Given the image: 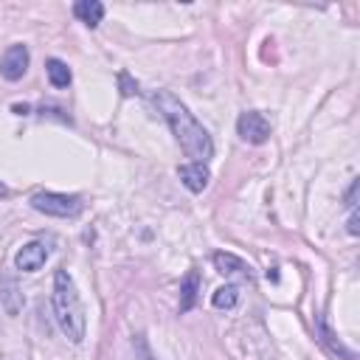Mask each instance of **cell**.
I'll return each instance as SVG.
<instances>
[{
  "label": "cell",
  "instance_id": "4fadbf2b",
  "mask_svg": "<svg viewBox=\"0 0 360 360\" xmlns=\"http://www.w3.org/2000/svg\"><path fill=\"white\" fill-rule=\"evenodd\" d=\"M0 292H3V298H6V312L14 315V312L20 309V301H14V295H17V284H14V278H3Z\"/></svg>",
  "mask_w": 360,
  "mask_h": 360
},
{
  "label": "cell",
  "instance_id": "7a4b0ae2",
  "mask_svg": "<svg viewBox=\"0 0 360 360\" xmlns=\"http://www.w3.org/2000/svg\"><path fill=\"white\" fill-rule=\"evenodd\" d=\"M51 307H53L56 323L65 332V338L73 340V343H79L84 338V309H82L79 290H76V284H73V278H70L68 270H56V276H53Z\"/></svg>",
  "mask_w": 360,
  "mask_h": 360
},
{
  "label": "cell",
  "instance_id": "5b68a950",
  "mask_svg": "<svg viewBox=\"0 0 360 360\" xmlns=\"http://www.w3.org/2000/svg\"><path fill=\"white\" fill-rule=\"evenodd\" d=\"M236 132H239V138L248 141V143H264V141L270 138V121H267L262 112L250 110V112H242V115H239Z\"/></svg>",
  "mask_w": 360,
  "mask_h": 360
},
{
  "label": "cell",
  "instance_id": "9a60e30c",
  "mask_svg": "<svg viewBox=\"0 0 360 360\" xmlns=\"http://www.w3.org/2000/svg\"><path fill=\"white\" fill-rule=\"evenodd\" d=\"M118 82H121V93L124 96H135L138 93V82H132L127 73H118Z\"/></svg>",
  "mask_w": 360,
  "mask_h": 360
},
{
  "label": "cell",
  "instance_id": "e0dca14e",
  "mask_svg": "<svg viewBox=\"0 0 360 360\" xmlns=\"http://www.w3.org/2000/svg\"><path fill=\"white\" fill-rule=\"evenodd\" d=\"M357 188H360V183H357V180H352V186H349V191H346V205H349V208H354V200H357Z\"/></svg>",
  "mask_w": 360,
  "mask_h": 360
},
{
  "label": "cell",
  "instance_id": "277c9868",
  "mask_svg": "<svg viewBox=\"0 0 360 360\" xmlns=\"http://www.w3.org/2000/svg\"><path fill=\"white\" fill-rule=\"evenodd\" d=\"M28 62H31V53H28L25 45H20V42H17V45H8L6 53L0 56V76H3L6 82H17V79L25 76Z\"/></svg>",
  "mask_w": 360,
  "mask_h": 360
},
{
  "label": "cell",
  "instance_id": "3957f363",
  "mask_svg": "<svg viewBox=\"0 0 360 360\" xmlns=\"http://www.w3.org/2000/svg\"><path fill=\"white\" fill-rule=\"evenodd\" d=\"M31 208L45 214V217H59V219H68V217H76L82 214V200L76 194H56V191H37L31 197Z\"/></svg>",
  "mask_w": 360,
  "mask_h": 360
},
{
  "label": "cell",
  "instance_id": "8992f818",
  "mask_svg": "<svg viewBox=\"0 0 360 360\" xmlns=\"http://www.w3.org/2000/svg\"><path fill=\"white\" fill-rule=\"evenodd\" d=\"M45 259H48V248H45L42 242H28V245H22V248L17 250L14 264H17V270H22V273H37V270L45 264Z\"/></svg>",
  "mask_w": 360,
  "mask_h": 360
},
{
  "label": "cell",
  "instance_id": "8fae6325",
  "mask_svg": "<svg viewBox=\"0 0 360 360\" xmlns=\"http://www.w3.org/2000/svg\"><path fill=\"white\" fill-rule=\"evenodd\" d=\"M45 73H48V79H51V84L53 87H68L70 84V68L62 62V59H48L45 62Z\"/></svg>",
  "mask_w": 360,
  "mask_h": 360
},
{
  "label": "cell",
  "instance_id": "5bb4252c",
  "mask_svg": "<svg viewBox=\"0 0 360 360\" xmlns=\"http://www.w3.org/2000/svg\"><path fill=\"white\" fill-rule=\"evenodd\" d=\"M321 335H323V340H326V343L332 346V352H340V354H343L346 360H357V354H354V352H349V349H343V346H340V343L335 340V335H332V332L326 329V323H323V321H321Z\"/></svg>",
  "mask_w": 360,
  "mask_h": 360
},
{
  "label": "cell",
  "instance_id": "ba28073f",
  "mask_svg": "<svg viewBox=\"0 0 360 360\" xmlns=\"http://www.w3.org/2000/svg\"><path fill=\"white\" fill-rule=\"evenodd\" d=\"M73 14H76L84 25L96 28V25L104 20V3H98V0H79V3L73 6Z\"/></svg>",
  "mask_w": 360,
  "mask_h": 360
},
{
  "label": "cell",
  "instance_id": "d6986e66",
  "mask_svg": "<svg viewBox=\"0 0 360 360\" xmlns=\"http://www.w3.org/2000/svg\"><path fill=\"white\" fill-rule=\"evenodd\" d=\"M14 112H17V115H25V112H28V107H25V104H14Z\"/></svg>",
  "mask_w": 360,
  "mask_h": 360
},
{
  "label": "cell",
  "instance_id": "7c38bea8",
  "mask_svg": "<svg viewBox=\"0 0 360 360\" xmlns=\"http://www.w3.org/2000/svg\"><path fill=\"white\" fill-rule=\"evenodd\" d=\"M236 301H239V287H236V284L217 287L214 295H211V304H214L217 309H231V307H236Z\"/></svg>",
  "mask_w": 360,
  "mask_h": 360
},
{
  "label": "cell",
  "instance_id": "ac0fdd59",
  "mask_svg": "<svg viewBox=\"0 0 360 360\" xmlns=\"http://www.w3.org/2000/svg\"><path fill=\"white\" fill-rule=\"evenodd\" d=\"M349 233L352 236H357L360 233V217H357V211L352 208V217H349Z\"/></svg>",
  "mask_w": 360,
  "mask_h": 360
},
{
  "label": "cell",
  "instance_id": "30bf717a",
  "mask_svg": "<svg viewBox=\"0 0 360 360\" xmlns=\"http://www.w3.org/2000/svg\"><path fill=\"white\" fill-rule=\"evenodd\" d=\"M214 267L222 276H250V267L233 253H214Z\"/></svg>",
  "mask_w": 360,
  "mask_h": 360
},
{
  "label": "cell",
  "instance_id": "9c48e42d",
  "mask_svg": "<svg viewBox=\"0 0 360 360\" xmlns=\"http://www.w3.org/2000/svg\"><path fill=\"white\" fill-rule=\"evenodd\" d=\"M197 292H200V273L188 270L186 278L180 281V312H188L197 304Z\"/></svg>",
  "mask_w": 360,
  "mask_h": 360
},
{
  "label": "cell",
  "instance_id": "52a82bcc",
  "mask_svg": "<svg viewBox=\"0 0 360 360\" xmlns=\"http://www.w3.org/2000/svg\"><path fill=\"white\" fill-rule=\"evenodd\" d=\"M177 177L183 180V186L188 188V191H194V194H200L205 186H208V180H211V172H208V166L205 163H183V166H177Z\"/></svg>",
  "mask_w": 360,
  "mask_h": 360
},
{
  "label": "cell",
  "instance_id": "6da1fadb",
  "mask_svg": "<svg viewBox=\"0 0 360 360\" xmlns=\"http://www.w3.org/2000/svg\"><path fill=\"white\" fill-rule=\"evenodd\" d=\"M152 98H155L158 112L172 127V132H174L177 143L183 146V152L188 158H194V163H205L214 155V143H211V135L205 132V127L194 118V112H188V107L177 96H172L169 90H158Z\"/></svg>",
  "mask_w": 360,
  "mask_h": 360
},
{
  "label": "cell",
  "instance_id": "2e32d148",
  "mask_svg": "<svg viewBox=\"0 0 360 360\" xmlns=\"http://www.w3.org/2000/svg\"><path fill=\"white\" fill-rule=\"evenodd\" d=\"M135 349L141 352V360H155V357L149 354V349H146V340H143V335H138V338H135Z\"/></svg>",
  "mask_w": 360,
  "mask_h": 360
}]
</instances>
